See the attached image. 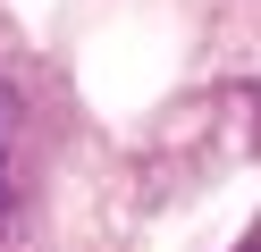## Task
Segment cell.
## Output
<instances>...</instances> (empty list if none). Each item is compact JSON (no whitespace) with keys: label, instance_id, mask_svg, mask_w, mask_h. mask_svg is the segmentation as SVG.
Wrapping results in <instances>:
<instances>
[{"label":"cell","instance_id":"6da1fadb","mask_svg":"<svg viewBox=\"0 0 261 252\" xmlns=\"http://www.w3.org/2000/svg\"><path fill=\"white\" fill-rule=\"evenodd\" d=\"M0 126H9V93H0ZM0 202H9V143H0Z\"/></svg>","mask_w":261,"mask_h":252},{"label":"cell","instance_id":"7a4b0ae2","mask_svg":"<svg viewBox=\"0 0 261 252\" xmlns=\"http://www.w3.org/2000/svg\"><path fill=\"white\" fill-rule=\"evenodd\" d=\"M236 252H261V218H253V235H244V244H236Z\"/></svg>","mask_w":261,"mask_h":252}]
</instances>
